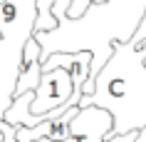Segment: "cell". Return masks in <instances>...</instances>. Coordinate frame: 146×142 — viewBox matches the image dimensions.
Masks as SVG:
<instances>
[{"mask_svg": "<svg viewBox=\"0 0 146 142\" xmlns=\"http://www.w3.org/2000/svg\"><path fill=\"white\" fill-rule=\"evenodd\" d=\"M3 140H5V137H3V132H0V142H3Z\"/></svg>", "mask_w": 146, "mask_h": 142, "instance_id": "obj_8", "label": "cell"}, {"mask_svg": "<svg viewBox=\"0 0 146 142\" xmlns=\"http://www.w3.org/2000/svg\"><path fill=\"white\" fill-rule=\"evenodd\" d=\"M37 0H3L0 3V115L15 97L23 45L35 35Z\"/></svg>", "mask_w": 146, "mask_h": 142, "instance_id": "obj_1", "label": "cell"}, {"mask_svg": "<svg viewBox=\"0 0 146 142\" xmlns=\"http://www.w3.org/2000/svg\"><path fill=\"white\" fill-rule=\"evenodd\" d=\"M131 142H146V125H144V127H139V130H136V137H134Z\"/></svg>", "mask_w": 146, "mask_h": 142, "instance_id": "obj_6", "label": "cell"}, {"mask_svg": "<svg viewBox=\"0 0 146 142\" xmlns=\"http://www.w3.org/2000/svg\"><path fill=\"white\" fill-rule=\"evenodd\" d=\"M69 127H72V132H69L67 140L40 137L35 142H131L136 137V130H129V132H121V135L111 137L114 115H111V110L102 107V105H84V107H79L77 115L69 122Z\"/></svg>", "mask_w": 146, "mask_h": 142, "instance_id": "obj_2", "label": "cell"}, {"mask_svg": "<svg viewBox=\"0 0 146 142\" xmlns=\"http://www.w3.org/2000/svg\"><path fill=\"white\" fill-rule=\"evenodd\" d=\"M102 3H109V0H92V5H102Z\"/></svg>", "mask_w": 146, "mask_h": 142, "instance_id": "obj_7", "label": "cell"}, {"mask_svg": "<svg viewBox=\"0 0 146 142\" xmlns=\"http://www.w3.org/2000/svg\"><path fill=\"white\" fill-rule=\"evenodd\" d=\"M74 92V82L64 67L42 70V80L35 87V97L30 102L32 115H50L57 107H69V97Z\"/></svg>", "mask_w": 146, "mask_h": 142, "instance_id": "obj_3", "label": "cell"}, {"mask_svg": "<svg viewBox=\"0 0 146 142\" xmlns=\"http://www.w3.org/2000/svg\"><path fill=\"white\" fill-rule=\"evenodd\" d=\"M79 105H69L67 110L62 112V115H57V117H47L42 120L40 125H20L17 127V142H35L40 140V137H47V140H67L69 132H72V127H69V122H72V117L77 115Z\"/></svg>", "mask_w": 146, "mask_h": 142, "instance_id": "obj_4", "label": "cell"}, {"mask_svg": "<svg viewBox=\"0 0 146 142\" xmlns=\"http://www.w3.org/2000/svg\"><path fill=\"white\" fill-rule=\"evenodd\" d=\"M89 5H92V0H72L69 8H67V17H72V20L84 17V13L89 10Z\"/></svg>", "mask_w": 146, "mask_h": 142, "instance_id": "obj_5", "label": "cell"}]
</instances>
